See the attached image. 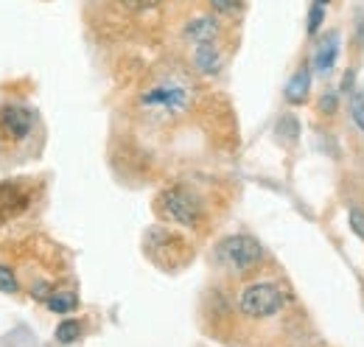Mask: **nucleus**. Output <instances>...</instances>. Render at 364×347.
I'll return each instance as SVG.
<instances>
[{
	"label": "nucleus",
	"mask_w": 364,
	"mask_h": 347,
	"mask_svg": "<svg viewBox=\"0 0 364 347\" xmlns=\"http://www.w3.org/2000/svg\"><path fill=\"white\" fill-rule=\"evenodd\" d=\"M309 90H311V70H309V68H300V70L289 79V85H286V101H289V104H306Z\"/></svg>",
	"instance_id": "9"
},
{
	"label": "nucleus",
	"mask_w": 364,
	"mask_h": 347,
	"mask_svg": "<svg viewBox=\"0 0 364 347\" xmlns=\"http://www.w3.org/2000/svg\"><path fill=\"white\" fill-rule=\"evenodd\" d=\"M241 311L247 316H255V319H264V316H272L283 308V292L280 286L274 283H252L241 292Z\"/></svg>",
	"instance_id": "2"
},
{
	"label": "nucleus",
	"mask_w": 364,
	"mask_h": 347,
	"mask_svg": "<svg viewBox=\"0 0 364 347\" xmlns=\"http://www.w3.org/2000/svg\"><path fill=\"white\" fill-rule=\"evenodd\" d=\"M350 118H353V124L364 132V92L362 90H356V92L350 95Z\"/></svg>",
	"instance_id": "12"
},
{
	"label": "nucleus",
	"mask_w": 364,
	"mask_h": 347,
	"mask_svg": "<svg viewBox=\"0 0 364 347\" xmlns=\"http://www.w3.org/2000/svg\"><path fill=\"white\" fill-rule=\"evenodd\" d=\"M73 305H76V300H73L70 294H62V292H59V294H53V297L48 300V308H50V311H56V314H68Z\"/></svg>",
	"instance_id": "13"
},
{
	"label": "nucleus",
	"mask_w": 364,
	"mask_h": 347,
	"mask_svg": "<svg viewBox=\"0 0 364 347\" xmlns=\"http://www.w3.org/2000/svg\"><path fill=\"white\" fill-rule=\"evenodd\" d=\"M160 202H163V213L171 218V221L182 224V227H196L199 218H202L199 199L191 191H185V188H168L160 196Z\"/></svg>",
	"instance_id": "3"
},
{
	"label": "nucleus",
	"mask_w": 364,
	"mask_h": 347,
	"mask_svg": "<svg viewBox=\"0 0 364 347\" xmlns=\"http://www.w3.org/2000/svg\"><path fill=\"white\" fill-rule=\"evenodd\" d=\"M219 37V23L213 17H196L185 26V40L202 45V43H216Z\"/></svg>",
	"instance_id": "7"
},
{
	"label": "nucleus",
	"mask_w": 364,
	"mask_h": 347,
	"mask_svg": "<svg viewBox=\"0 0 364 347\" xmlns=\"http://www.w3.org/2000/svg\"><path fill=\"white\" fill-rule=\"evenodd\" d=\"M342 90H345V92H350V90H353V70L345 76V82H342Z\"/></svg>",
	"instance_id": "18"
},
{
	"label": "nucleus",
	"mask_w": 364,
	"mask_h": 347,
	"mask_svg": "<svg viewBox=\"0 0 364 347\" xmlns=\"http://www.w3.org/2000/svg\"><path fill=\"white\" fill-rule=\"evenodd\" d=\"M79 336H82V325L76 319H65L56 325V342L59 345H73Z\"/></svg>",
	"instance_id": "10"
},
{
	"label": "nucleus",
	"mask_w": 364,
	"mask_h": 347,
	"mask_svg": "<svg viewBox=\"0 0 364 347\" xmlns=\"http://www.w3.org/2000/svg\"><path fill=\"white\" fill-rule=\"evenodd\" d=\"M319 112H325V115H333V112H336V92H325V95H322Z\"/></svg>",
	"instance_id": "16"
},
{
	"label": "nucleus",
	"mask_w": 364,
	"mask_h": 347,
	"mask_svg": "<svg viewBox=\"0 0 364 347\" xmlns=\"http://www.w3.org/2000/svg\"><path fill=\"white\" fill-rule=\"evenodd\" d=\"M325 3L328 0H314L311 9H309V34H317L325 23Z\"/></svg>",
	"instance_id": "11"
},
{
	"label": "nucleus",
	"mask_w": 364,
	"mask_h": 347,
	"mask_svg": "<svg viewBox=\"0 0 364 347\" xmlns=\"http://www.w3.org/2000/svg\"><path fill=\"white\" fill-rule=\"evenodd\" d=\"M193 65H196L199 73L216 76V73L222 70L225 59H222V50L216 48V43H202V45H196V50H193Z\"/></svg>",
	"instance_id": "6"
},
{
	"label": "nucleus",
	"mask_w": 364,
	"mask_h": 347,
	"mask_svg": "<svg viewBox=\"0 0 364 347\" xmlns=\"http://www.w3.org/2000/svg\"><path fill=\"white\" fill-rule=\"evenodd\" d=\"M241 0H210V9L219 14H238L241 11Z\"/></svg>",
	"instance_id": "15"
},
{
	"label": "nucleus",
	"mask_w": 364,
	"mask_h": 347,
	"mask_svg": "<svg viewBox=\"0 0 364 347\" xmlns=\"http://www.w3.org/2000/svg\"><path fill=\"white\" fill-rule=\"evenodd\" d=\"M350 227H353L356 235H362L364 238V213L362 210H350Z\"/></svg>",
	"instance_id": "17"
},
{
	"label": "nucleus",
	"mask_w": 364,
	"mask_h": 347,
	"mask_svg": "<svg viewBox=\"0 0 364 347\" xmlns=\"http://www.w3.org/2000/svg\"><path fill=\"white\" fill-rule=\"evenodd\" d=\"M336 56H339V37L331 34L328 40H322L317 45V53H314V68H317L322 76H328L336 65Z\"/></svg>",
	"instance_id": "8"
},
{
	"label": "nucleus",
	"mask_w": 364,
	"mask_h": 347,
	"mask_svg": "<svg viewBox=\"0 0 364 347\" xmlns=\"http://www.w3.org/2000/svg\"><path fill=\"white\" fill-rule=\"evenodd\" d=\"M0 124H3L6 134H11L14 140H23V137L31 132L34 115H31V110H26V107H6V110L0 112Z\"/></svg>",
	"instance_id": "5"
},
{
	"label": "nucleus",
	"mask_w": 364,
	"mask_h": 347,
	"mask_svg": "<svg viewBox=\"0 0 364 347\" xmlns=\"http://www.w3.org/2000/svg\"><path fill=\"white\" fill-rule=\"evenodd\" d=\"M20 286H17V277H14V272L9 269V266H0V292H6V294H14Z\"/></svg>",
	"instance_id": "14"
},
{
	"label": "nucleus",
	"mask_w": 364,
	"mask_h": 347,
	"mask_svg": "<svg viewBox=\"0 0 364 347\" xmlns=\"http://www.w3.org/2000/svg\"><path fill=\"white\" fill-rule=\"evenodd\" d=\"M216 258L222 266L235 269V272H250L258 260L264 258L261 244L252 235H228L219 247H216Z\"/></svg>",
	"instance_id": "1"
},
{
	"label": "nucleus",
	"mask_w": 364,
	"mask_h": 347,
	"mask_svg": "<svg viewBox=\"0 0 364 347\" xmlns=\"http://www.w3.org/2000/svg\"><path fill=\"white\" fill-rule=\"evenodd\" d=\"M143 107L163 110V112H182L188 107V90L177 85V82H166V85L151 87L143 95Z\"/></svg>",
	"instance_id": "4"
}]
</instances>
